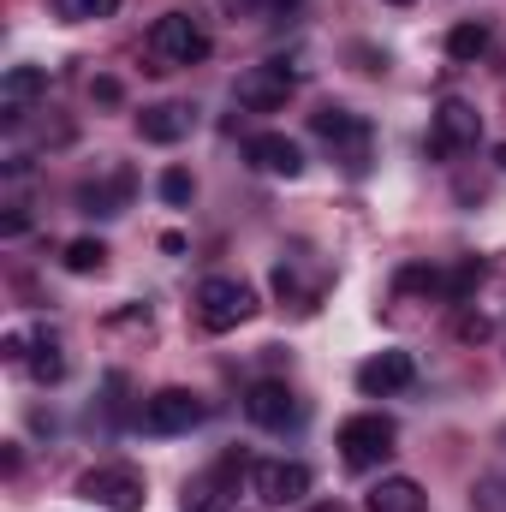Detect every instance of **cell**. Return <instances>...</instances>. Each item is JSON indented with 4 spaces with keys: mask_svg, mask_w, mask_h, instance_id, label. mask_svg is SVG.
<instances>
[{
    "mask_svg": "<svg viewBox=\"0 0 506 512\" xmlns=\"http://www.w3.org/2000/svg\"><path fill=\"white\" fill-rule=\"evenodd\" d=\"M310 131L334 149V161L358 179V173H370V149H376V131L364 114H352V108H316L310 114Z\"/></svg>",
    "mask_w": 506,
    "mask_h": 512,
    "instance_id": "1",
    "label": "cell"
},
{
    "mask_svg": "<svg viewBox=\"0 0 506 512\" xmlns=\"http://www.w3.org/2000/svg\"><path fill=\"white\" fill-rule=\"evenodd\" d=\"M209 30L191 18V12H161L149 24V54H155V72H173V66H203L209 60Z\"/></svg>",
    "mask_w": 506,
    "mask_h": 512,
    "instance_id": "2",
    "label": "cell"
},
{
    "mask_svg": "<svg viewBox=\"0 0 506 512\" xmlns=\"http://www.w3.org/2000/svg\"><path fill=\"white\" fill-rule=\"evenodd\" d=\"M393 441H399V429H393V417H381V411H358V417H346L340 435H334L346 471H376L381 459L393 453Z\"/></svg>",
    "mask_w": 506,
    "mask_h": 512,
    "instance_id": "3",
    "label": "cell"
},
{
    "mask_svg": "<svg viewBox=\"0 0 506 512\" xmlns=\"http://www.w3.org/2000/svg\"><path fill=\"white\" fill-rule=\"evenodd\" d=\"M256 316V292L245 280H233V274H209L203 286H197V322L209 328V334H233L239 322H251Z\"/></svg>",
    "mask_w": 506,
    "mask_h": 512,
    "instance_id": "4",
    "label": "cell"
},
{
    "mask_svg": "<svg viewBox=\"0 0 506 512\" xmlns=\"http://www.w3.org/2000/svg\"><path fill=\"white\" fill-rule=\"evenodd\" d=\"M292 90H298V72H292L286 60H256V66L239 72L233 102H239L245 114H280V108L292 102Z\"/></svg>",
    "mask_w": 506,
    "mask_h": 512,
    "instance_id": "5",
    "label": "cell"
},
{
    "mask_svg": "<svg viewBox=\"0 0 506 512\" xmlns=\"http://www.w3.org/2000/svg\"><path fill=\"white\" fill-rule=\"evenodd\" d=\"M203 393H191V387H161V393H149L143 399V411H137V423H143V435H191L197 423H203Z\"/></svg>",
    "mask_w": 506,
    "mask_h": 512,
    "instance_id": "6",
    "label": "cell"
},
{
    "mask_svg": "<svg viewBox=\"0 0 506 512\" xmlns=\"http://www.w3.org/2000/svg\"><path fill=\"white\" fill-rule=\"evenodd\" d=\"M78 495L84 501H96V507L108 512H143V477L131 471V465H96V471H84L78 477Z\"/></svg>",
    "mask_w": 506,
    "mask_h": 512,
    "instance_id": "7",
    "label": "cell"
},
{
    "mask_svg": "<svg viewBox=\"0 0 506 512\" xmlns=\"http://www.w3.org/2000/svg\"><path fill=\"white\" fill-rule=\"evenodd\" d=\"M477 137H483V114L471 102H441L435 108V126H429V155L435 161L465 155V149H477Z\"/></svg>",
    "mask_w": 506,
    "mask_h": 512,
    "instance_id": "8",
    "label": "cell"
},
{
    "mask_svg": "<svg viewBox=\"0 0 506 512\" xmlns=\"http://www.w3.org/2000/svg\"><path fill=\"white\" fill-rule=\"evenodd\" d=\"M310 465H298V459H262L251 465V489L256 501H268V507H298L304 495H310Z\"/></svg>",
    "mask_w": 506,
    "mask_h": 512,
    "instance_id": "9",
    "label": "cell"
},
{
    "mask_svg": "<svg viewBox=\"0 0 506 512\" xmlns=\"http://www.w3.org/2000/svg\"><path fill=\"white\" fill-rule=\"evenodd\" d=\"M411 382H417V358H411V352H376V358H364V364H358V387H364L370 399L405 393Z\"/></svg>",
    "mask_w": 506,
    "mask_h": 512,
    "instance_id": "10",
    "label": "cell"
},
{
    "mask_svg": "<svg viewBox=\"0 0 506 512\" xmlns=\"http://www.w3.org/2000/svg\"><path fill=\"white\" fill-rule=\"evenodd\" d=\"M245 155H251L256 173H274V179H298L304 173V149L286 131H256L251 143H245Z\"/></svg>",
    "mask_w": 506,
    "mask_h": 512,
    "instance_id": "11",
    "label": "cell"
},
{
    "mask_svg": "<svg viewBox=\"0 0 506 512\" xmlns=\"http://www.w3.org/2000/svg\"><path fill=\"white\" fill-rule=\"evenodd\" d=\"M245 417L256 429H286V423H298V399L286 382H251L245 387Z\"/></svg>",
    "mask_w": 506,
    "mask_h": 512,
    "instance_id": "12",
    "label": "cell"
},
{
    "mask_svg": "<svg viewBox=\"0 0 506 512\" xmlns=\"http://www.w3.org/2000/svg\"><path fill=\"white\" fill-rule=\"evenodd\" d=\"M42 96H48V72H42V66H12V72L0 78V114H6L12 126H18Z\"/></svg>",
    "mask_w": 506,
    "mask_h": 512,
    "instance_id": "13",
    "label": "cell"
},
{
    "mask_svg": "<svg viewBox=\"0 0 506 512\" xmlns=\"http://www.w3.org/2000/svg\"><path fill=\"white\" fill-rule=\"evenodd\" d=\"M191 120H197V114H191L185 102H155V108H143V114H137V137L167 149V143L191 137Z\"/></svg>",
    "mask_w": 506,
    "mask_h": 512,
    "instance_id": "14",
    "label": "cell"
},
{
    "mask_svg": "<svg viewBox=\"0 0 506 512\" xmlns=\"http://www.w3.org/2000/svg\"><path fill=\"white\" fill-rule=\"evenodd\" d=\"M233 471H245V459H227V465H215L209 477H197V483H185V512H227L233 507Z\"/></svg>",
    "mask_w": 506,
    "mask_h": 512,
    "instance_id": "15",
    "label": "cell"
},
{
    "mask_svg": "<svg viewBox=\"0 0 506 512\" xmlns=\"http://www.w3.org/2000/svg\"><path fill=\"white\" fill-rule=\"evenodd\" d=\"M131 185H137V179L120 167L114 179H102V185H84V191H78V209H84V215H120V209L131 203Z\"/></svg>",
    "mask_w": 506,
    "mask_h": 512,
    "instance_id": "16",
    "label": "cell"
},
{
    "mask_svg": "<svg viewBox=\"0 0 506 512\" xmlns=\"http://www.w3.org/2000/svg\"><path fill=\"white\" fill-rule=\"evenodd\" d=\"M364 507L370 512H423V483H411V477H381Z\"/></svg>",
    "mask_w": 506,
    "mask_h": 512,
    "instance_id": "17",
    "label": "cell"
},
{
    "mask_svg": "<svg viewBox=\"0 0 506 512\" xmlns=\"http://www.w3.org/2000/svg\"><path fill=\"white\" fill-rule=\"evenodd\" d=\"M24 364H30V376L48 387V382H60L66 376V352H60V340L42 328V334H30V352H24Z\"/></svg>",
    "mask_w": 506,
    "mask_h": 512,
    "instance_id": "18",
    "label": "cell"
},
{
    "mask_svg": "<svg viewBox=\"0 0 506 512\" xmlns=\"http://www.w3.org/2000/svg\"><path fill=\"white\" fill-rule=\"evenodd\" d=\"M447 54H453L459 66H471V60H483V54H489V24H477V18H465V24H453V30H447Z\"/></svg>",
    "mask_w": 506,
    "mask_h": 512,
    "instance_id": "19",
    "label": "cell"
},
{
    "mask_svg": "<svg viewBox=\"0 0 506 512\" xmlns=\"http://www.w3.org/2000/svg\"><path fill=\"white\" fill-rule=\"evenodd\" d=\"M66 268H72V274H102V268H108V245H102V239H72V245H66Z\"/></svg>",
    "mask_w": 506,
    "mask_h": 512,
    "instance_id": "20",
    "label": "cell"
},
{
    "mask_svg": "<svg viewBox=\"0 0 506 512\" xmlns=\"http://www.w3.org/2000/svg\"><path fill=\"white\" fill-rule=\"evenodd\" d=\"M120 12V0H54V18H66V24H90V18H114Z\"/></svg>",
    "mask_w": 506,
    "mask_h": 512,
    "instance_id": "21",
    "label": "cell"
},
{
    "mask_svg": "<svg viewBox=\"0 0 506 512\" xmlns=\"http://www.w3.org/2000/svg\"><path fill=\"white\" fill-rule=\"evenodd\" d=\"M471 507L477 512H506V477H495V471L477 477V483H471Z\"/></svg>",
    "mask_w": 506,
    "mask_h": 512,
    "instance_id": "22",
    "label": "cell"
},
{
    "mask_svg": "<svg viewBox=\"0 0 506 512\" xmlns=\"http://www.w3.org/2000/svg\"><path fill=\"white\" fill-rule=\"evenodd\" d=\"M191 197H197V179L185 167H167L161 173V203H191Z\"/></svg>",
    "mask_w": 506,
    "mask_h": 512,
    "instance_id": "23",
    "label": "cell"
},
{
    "mask_svg": "<svg viewBox=\"0 0 506 512\" xmlns=\"http://www.w3.org/2000/svg\"><path fill=\"white\" fill-rule=\"evenodd\" d=\"M477 280H483V262H477V256H471V262H459V268H453V274H447V280H441V292H447V298H453V304H459V298H465V292H471V286H477Z\"/></svg>",
    "mask_w": 506,
    "mask_h": 512,
    "instance_id": "24",
    "label": "cell"
},
{
    "mask_svg": "<svg viewBox=\"0 0 506 512\" xmlns=\"http://www.w3.org/2000/svg\"><path fill=\"white\" fill-rule=\"evenodd\" d=\"M90 96H96L102 108H114V102H120L126 90H120V78H96V84H90Z\"/></svg>",
    "mask_w": 506,
    "mask_h": 512,
    "instance_id": "25",
    "label": "cell"
},
{
    "mask_svg": "<svg viewBox=\"0 0 506 512\" xmlns=\"http://www.w3.org/2000/svg\"><path fill=\"white\" fill-rule=\"evenodd\" d=\"M24 227H30V215H24V209H12V215H6V221H0V233H6V239H18V233H24Z\"/></svg>",
    "mask_w": 506,
    "mask_h": 512,
    "instance_id": "26",
    "label": "cell"
},
{
    "mask_svg": "<svg viewBox=\"0 0 506 512\" xmlns=\"http://www.w3.org/2000/svg\"><path fill=\"white\" fill-rule=\"evenodd\" d=\"M459 334H465V340H489V322H483V316H465Z\"/></svg>",
    "mask_w": 506,
    "mask_h": 512,
    "instance_id": "27",
    "label": "cell"
},
{
    "mask_svg": "<svg viewBox=\"0 0 506 512\" xmlns=\"http://www.w3.org/2000/svg\"><path fill=\"white\" fill-rule=\"evenodd\" d=\"M286 6H298V0H262V12H286Z\"/></svg>",
    "mask_w": 506,
    "mask_h": 512,
    "instance_id": "28",
    "label": "cell"
},
{
    "mask_svg": "<svg viewBox=\"0 0 506 512\" xmlns=\"http://www.w3.org/2000/svg\"><path fill=\"white\" fill-rule=\"evenodd\" d=\"M495 167L506 173V143H495Z\"/></svg>",
    "mask_w": 506,
    "mask_h": 512,
    "instance_id": "29",
    "label": "cell"
},
{
    "mask_svg": "<svg viewBox=\"0 0 506 512\" xmlns=\"http://www.w3.org/2000/svg\"><path fill=\"white\" fill-rule=\"evenodd\" d=\"M387 6H411V0H387Z\"/></svg>",
    "mask_w": 506,
    "mask_h": 512,
    "instance_id": "30",
    "label": "cell"
},
{
    "mask_svg": "<svg viewBox=\"0 0 506 512\" xmlns=\"http://www.w3.org/2000/svg\"><path fill=\"white\" fill-rule=\"evenodd\" d=\"M316 512H340V507H316Z\"/></svg>",
    "mask_w": 506,
    "mask_h": 512,
    "instance_id": "31",
    "label": "cell"
}]
</instances>
